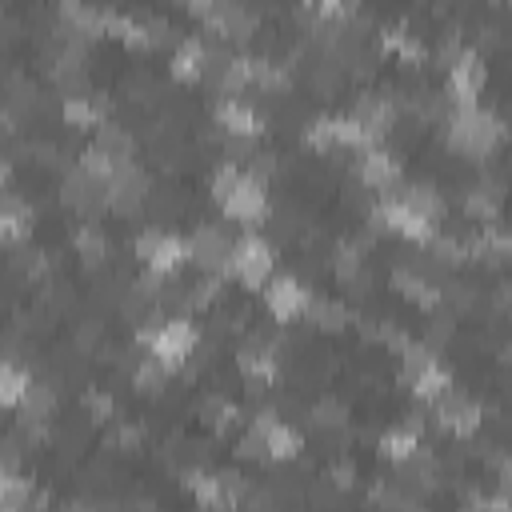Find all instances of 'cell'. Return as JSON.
Segmentation results:
<instances>
[{
    "label": "cell",
    "instance_id": "obj_10",
    "mask_svg": "<svg viewBox=\"0 0 512 512\" xmlns=\"http://www.w3.org/2000/svg\"><path fill=\"white\" fill-rule=\"evenodd\" d=\"M248 428L264 440L268 460H292V456L300 452V432H296L292 424H284L272 408H260V412L252 416V424H248Z\"/></svg>",
    "mask_w": 512,
    "mask_h": 512
},
{
    "label": "cell",
    "instance_id": "obj_23",
    "mask_svg": "<svg viewBox=\"0 0 512 512\" xmlns=\"http://www.w3.org/2000/svg\"><path fill=\"white\" fill-rule=\"evenodd\" d=\"M92 148L104 152L112 164H132V132L120 124H100L92 136Z\"/></svg>",
    "mask_w": 512,
    "mask_h": 512
},
{
    "label": "cell",
    "instance_id": "obj_3",
    "mask_svg": "<svg viewBox=\"0 0 512 512\" xmlns=\"http://www.w3.org/2000/svg\"><path fill=\"white\" fill-rule=\"evenodd\" d=\"M444 128H448V144L464 156H476V160L488 156L504 140V120L480 104H456V112Z\"/></svg>",
    "mask_w": 512,
    "mask_h": 512
},
{
    "label": "cell",
    "instance_id": "obj_7",
    "mask_svg": "<svg viewBox=\"0 0 512 512\" xmlns=\"http://www.w3.org/2000/svg\"><path fill=\"white\" fill-rule=\"evenodd\" d=\"M192 12L204 16L208 32H220V36H252L256 32V8L236 4V0H200V4H192Z\"/></svg>",
    "mask_w": 512,
    "mask_h": 512
},
{
    "label": "cell",
    "instance_id": "obj_28",
    "mask_svg": "<svg viewBox=\"0 0 512 512\" xmlns=\"http://www.w3.org/2000/svg\"><path fill=\"white\" fill-rule=\"evenodd\" d=\"M28 388H32V372L20 368L16 360H4V368H0V400L8 408H20L24 396H28Z\"/></svg>",
    "mask_w": 512,
    "mask_h": 512
},
{
    "label": "cell",
    "instance_id": "obj_18",
    "mask_svg": "<svg viewBox=\"0 0 512 512\" xmlns=\"http://www.w3.org/2000/svg\"><path fill=\"white\" fill-rule=\"evenodd\" d=\"M392 288H400V296H408V300H416L424 308H432V304L444 300V288L424 268H416V264H396L392 268Z\"/></svg>",
    "mask_w": 512,
    "mask_h": 512
},
{
    "label": "cell",
    "instance_id": "obj_34",
    "mask_svg": "<svg viewBox=\"0 0 512 512\" xmlns=\"http://www.w3.org/2000/svg\"><path fill=\"white\" fill-rule=\"evenodd\" d=\"M168 372H172V368H168L164 360H156V356H144V360L136 364L132 380H136V388H144V392H156V388H164Z\"/></svg>",
    "mask_w": 512,
    "mask_h": 512
},
{
    "label": "cell",
    "instance_id": "obj_12",
    "mask_svg": "<svg viewBox=\"0 0 512 512\" xmlns=\"http://www.w3.org/2000/svg\"><path fill=\"white\" fill-rule=\"evenodd\" d=\"M480 84H484V60H480V52L464 48V52L448 64V88H452V100H456V104H476Z\"/></svg>",
    "mask_w": 512,
    "mask_h": 512
},
{
    "label": "cell",
    "instance_id": "obj_31",
    "mask_svg": "<svg viewBox=\"0 0 512 512\" xmlns=\"http://www.w3.org/2000/svg\"><path fill=\"white\" fill-rule=\"evenodd\" d=\"M308 316H312V324H316V328H324V332H336V328H344V324L352 320V316H348V308H344L340 300H332V296L312 300Z\"/></svg>",
    "mask_w": 512,
    "mask_h": 512
},
{
    "label": "cell",
    "instance_id": "obj_27",
    "mask_svg": "<svg viewBox=\"0 0 512 512\" xmlns=\"http://www.w3.org/2000/svg\"><path fill=\"white\" fill-rule=\"evenodd\" d=\"M32 228V204H24L16 192H4V208H0V232L8 240H20Z\"/></svg>",
    "mask_w": 512,
    "mask_h": 512
},
{
    "label": "cell",
    "instance_id": "obj_29",
    "mask_svg": "<svg viewBox=\"0 0 512 512\" xmlns=\"http://www.w3.org/2000/svg\"><path fill=\"white\" fill-rule=\"evenodd\" d=\"M20 412H24L28 424H44V420L56 412V388L44 384V380H32V388H28L24 404H20Z\"/></svg>",
    "mask_w": 512,
    "mask_h": 512
},
{
    "label": "cell",
    "instance_id": "obj_5",
    "mask_svg": "<svg viewBox=\"0 0 512 512\" xmlns=\"http://www.w3.org/2000/svg\"><path fill=\"white\" fill-rule=\"evenodd\" d=\"M132 248L144 260V268L160 272V276H172L188 260V240H180L176 232H164V228H144Z\"/></svg>",
    "mask_w": 512,
    "mask_h": 512
},
{
    "label": "cell",
    "instance_id": "obj_37",
    "mask_svg": "<svg viewBox=\"0 0 512 512\" xmlns=\"http://www.w3.org/2000/svg\"><path fill=\"white\" fill-rule=\"evenodd\" d=\"M144 440V428L140 424H116V432H112V444L116 448H136Z\"/></svg>",
    "mask_w": 512,
    "mask_h": 512
},
{
    "label": "cell",
    "instance_id": "obj_9",
    "mask_svg": "<svg viewBox=\"0 0 512 512\" xmlns=\"http://www.w3.org/2000/svg\"><path fill=\"white\" fill-rule=\"evenodd\" d=\"M480 420H484V408H480L472 396L456 392V388H448V392L436 400V424H440L444 432L472 436V432L480 428Z\"/></svg>",
    "mask_w": 512,
    "mask_h": 512
},
{
    "label": "cell",
    "instance_id": "obj_19",
    "mask_svg": "<svg viewBox=\"0 0 512 512\" xmlns=\"http://www.w3.org/2000/svg\"><path fill=\"white\" fill-rule=\"evenodd\" d=\"M464 248L476 260H508L512 256V232L500 228V224H476L464 236Z\"/></svg>",
    "mask_w": 512,
    "mask_h": 512
},
{
    "label": "cell",
    "instance_id": "obj_1",
    "mask_svg": "<svg viewBox=\"0 0 512 512\" xmlns=\"http://www.w3.org/2000/svg\"><path fill=\"white\" fill-rule=\"evenodd\" d=\"M212 196H216V204L224 208V216L244 220V224H256V220L268 212L264 180L252 176V172L240 168V164H228V160L212 172Z\"/></svg>",
    "mask_w": 512,
    "mask_h": 512
},
{
    "label": "cell",
    "instance_id": "obj_6",
    "mask_svg": "<svg viewBox=\"0 0 512 512\" xmlns=\"http://www.w3.org/2000/svg\"><path fill=\"white\" fill-rule=\"evenodd\" d=\"M232 244L224 228L216 224H196L192 236H188V260L204 272V276H224L228 272V260H232Z\"/></svg>",
    "mask_w": 512,
    "mask_h": 512
},
{
    "label": "cell",
    "instance_id": "obj_36",
    "mask_svg": "<svg viewBox=\"0 0 512 512\" xmlns=\"http://www.w3.org/2000/svg\"><path fill=\"white\" fill-rule=\"evenodd\" d=\"M328 480H332V488H352L356 484V464L352 460H336L328 468Z\"/></svg>",
    "mask_w": 512,
    "mask_h": 512
},
{
    "label": "cell",
    "instance_id": "obj_4",
    "mask_svg": "<svg viewBox=\"0 0 512 512\" xmlns=\"http://www.w3.org/2000/svg\"><path fill=\"white\" fill-rule=\"evenodd\" d=\"M272 264H276V252H272V244H268L264 236L248 232V236H240V240L232 244V260H228V272H232L240 284H248V288H260V284H268V276H272Z\"/></svg>",
    "mask_w": 512,
    "mask_h": 512
},
{
    "label": "cell",
    "instance_id": "obj_20",
    "mask_svg": "<svg viewBox=\"0 0 512 512\" xmlns=\"http://www.w3.org/2000/svg\"><path fill=\"white\" fill-rule=\"evenodd\" d=\"M500 208H504V184L500 180H480L464 192V212L480 224H496Z\"/></svg>",
    "mask_w": 512,
    "mask_h": 512
},
{
    "label": "cell",
    "instance_id": "obj_35",
    "mask_svg": "<svg viewBox=\"0 0 512 512\" xmlns=\"http://www.w3.org/2000/svg\"><path fill=\"white\" fill-rule=\"evenodd\" d=\"M84 408H88L92 420H108V416H112V396L100 392V388H88V392H84Z\"/></svg>",
    "mask_w": 512,
    "mask_h": 512
},
{
    "label": "cell",
    "instance_id": "obj_16",
    "mask_svg": "<svg viewBox=\"0 0 512 512\" xmlns=\"http://www.w3.org/2000/svg\"><path fill=\"white\" fill-rule=\"evenodd\" d=\"M236 368L252 384H272L276 380V344L264 340V336H248L244 348L236 352Z\"/></svg>",
    "mask_w": 512,
    "mask_h": 512
},
{
    "label": "cell",
    "instance_id": "obj_21",
    "mask_svg": "<svg viewBox=\"0 0 512 512\" xmlns=\"http://www.w3.org/2000/svg\"><path fill=\"white\" fill-rule=\"evenodd\" d=\"M208 40L204 36H184L176 48H172V76L180 80H200L204 68H208Z\"/></svg>",
    "mask_w": 512,
    "mask_h": 512
},
{
    "label": "cell",
    "instance_id": "obj_26",
    "mask_svg": "<svg viewBox=\"0 0 512 512\" xmlns=\"http://www.w3.org/2000/svg\"><path fill=\"white\" fill-rule=\"evenodd\" d=\"M400 200H404L416 216H424L428 224H436V220L444 216V196L436 192V184H424V180H420V184H408V188L400 192Z\"/></svg>",
    "mask_w": 512,
    "mask_h": 512
},
{
    "label": "cell",
    "instance_id": "obj_24",
    "mask_svg": "<svg viewBox=\"0 0 512 512\" xmlns=\"http://www.w3.org/2000/svg\"><path fill=\"white\" fill-rule=\"evenodd\" d=\"M60 116H64L68 124H76V128H100V124H104V100L92 96V92L68 96V100L60 104Z\"/></svg>",
    "mask_w": 512,
    "mask_h": 512
},
{
    "label": "cell",
    "instance_id": "obj_32",
    "mask_svg": "<svg viewBox=\"0 0 512 512\" xmlns=\"http://www.w3.org/2000/svg\"><path fill=\"white\" fill-rule=\"evenodd\" d=\"M200 416H204V424H212V428H232L240 412H236V404H232L228 396L212 392V396H204V404H200Z\"/></svg>",
    "mask_w": 512,
    "mask_h": 512
},
{
    "label": "cell",
    "instance_id": "obj_14",
    "mask_svg": "<svg viewBox=\"0 0 512 512\" xmlns=\"http://www.w3.org/2000/svg\"><path fill=\"white\" fill-rule=\"evenodd\" d=\"M216 124L224 128V136L252 140V136L264 128V116H260L248 100H240V96H224V100L216 104Z\"/></svg>",
    "mask_w": 512,
    "mask_h": 512
},
{
    "label": "cell",
    "instance_id": "obj_22",
    "mask_svg": "<svg viewBox=\"0 0 512 512\" xmlns=\"http://www.w3.org/2000/svg\"><path fill=\"white\" fill-rule=\"evenodd\" d=\"M380 40H384V48H392L400 60H408V64H420L424 60V40L404 24V20H392V24H384L380 28Z\"/></svg>",
    "mask_w": 512,
    "mask_h": 512
},
{
    "label": "cell",
    "instance_id": "obj_11",
    "mask_svg": "<svg viewBox=\"0 0 512 512\" xmlns=\"http://www.w3.org/2000/svg\"><path fill=\"white\" fill-rule=\"evenodd\" d=\"M264 304H268V312H272L276 320H296L300 312L312 308V296H308V288H304L296 276H276V280H268V288H264Z\"/></svg>",
    "mask_w": 512,
    "mask_h": 512
},
{
    "label": "cell",
    "instance_id": "obj_2",
    "mask_svg": "<svg viewBox=\"0 0 512 512\" xmlns=\"http://www.w3.org/2000/svg\"><path fill=\"white\" fill-rule=\"evenodd\" d=\"M136 340L144 344L148 356L164 360L168 368H180V364L196 352L200 332H196V324L184 320V316H156V312H152V316L140 324V336H136Z\"/></svg>",
    "mask_w": 512,
    "mask_h": 512
},
{
    "label": "cell",
    "instance_id": "obj_25",
    "mask_svg": "<svg viewBox=\"0 0 512 512\" xmlns=\"http://www.w3.org/2000/svg\"><path fill=\"white\" fill-rule=\"evenodd\" d=\"M420 448V424H396V428H388L384 436H380V456H388V460H396V464H404L412 452Z\"/></svg>",
    "mask_w": 512,
    "mask_h": 512
},
{
    "label": "cell",
    "instance_id": "obj_8",
    "mask_svg": "<svg viewBox=\"0 0 512 512\" xmlns=\"http://www.w3.org/2000/svg\"><path fill=\"white\" fill-rule=\"evenodd\" d=\"M348 116L368 132V140H380L384 132L396 128L400 104H396L392 96H384V92H360V96L352 100V112H348Z\"/></svg>",
    "mask_w": 512,
    "mask_h": 512
},
{
    "label": "cell",
    "instance_id": "obj_33",
    "mask_svg": "<svg viewBox=\"0 0 512 512\" xmlns=\"http://www.w3.org/2000/svg\"><path fill=\"white\" fill-rule=\"evenodd\" d=\"M312 420H316L320 428H344V424H348V404H344L340 396H320V400L312 404Z\"/></svg>",
    "mask_w": 512,
    "mask_h": 512
},
{
    "label": "cell",
    "instance_id": "obj_30",
    "mask_svg": "<svg viewBox=\"0 0 512 512\" xmlns=\"http://www.w3.org/2000/svg\"><path fill=\"white\" fill-rule=\"evenodd\" d=\"M72 244H76V252L88 260V264H100L104 256H108V236L92 224V220H84V224H76V232H72Z\"/></svg>",
    "mask_w": 512,
    "mask_h": 512
},
{
    "label": "cell",
    "instance_id": "obj_17",
    "mask_svg": "<svg viewBox=\"0 0 512 512\" xmlns=\"http://www.w3.org/2000/svg\"><path fill=\"white\" fill-rule=\"evenodd\" d=\"M360 180L368 188H376L380 196H396V184H400V160H396V152L368 148L364 160H360Z\"/></svg>",
    "mask_w": 512,
    "mask_h": 512
},
{
    "label": "cell",
    "instance_id": "obj_13",
    "mask_svg": "<svg viewBox=\"0 0 512 512\" xmlns=\"http://www.w3.org/2000/svg\"><path fill=\"white\" fill-rule=\"evenodd\" d=\"M64 204L68 208H76V212H84V216H92L96 208H104L108 204V184L104 180H96V176H88L80 164L64 176Z\"/></svg>",
    "mask_w": 512,
    "mask_h": 512
},
{
    "label": "cell",
    "instance_id": "obj_15",
    "mask_svg": "<svg viewBox=\"0 0 512 512\" xmlns=\"http://www.w3.org/2000/svg\"><path fill=\"white\" fill-rule=\"evenodd\" d=\"M148 200V176L136 164H120L116 176L108 180V204L116 212H136Z\"/></svg>",
    "mask_w": 512,
    "mask_h": 512
}]
</instances>
